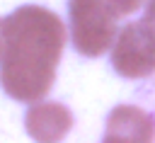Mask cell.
I'll return each mask as SVG.
<instances>
[{
	"label": "cell",
	"mask_w": 155,
	"mask_h": 143,
	"mask_svg": "<svg viewBox=\"0 0 155 143\" xmlns=\"http://www.w3.org/2000/svg\"><path fill=\"white\" fill-rule=\"evenodd\" d=\"M0 85L17 102H39L53 85L65 27L46 7L22 5L2 19Z\"/></svg>",
	"instance_id": "6da1fadb"
},
{
	"label": "cell",
	"mask_w": 155,
	"mask_h": 143,
	"mask_svg": "<svg viewBox=\"0 0 155 143\" xmlns=\"http://www.w3.org/2000/svg\"><path fill=\"white\" fill-rule=\"evenodd\" d=\"M114 15L109 0H70L73 46L85 56H99L111 41Z\"/></svg>",
	"instance_id": "7a4b0ae2"
},
{
	"label": "cell",
	"mask_w": 155,
	"mask_h": 143,
	"mask_svg": "<svg viewBox=\"0 0 155 143\" xmlns=\"http://www.w3.org/2000/svg\"><path fill=\"white\" fill-rule=\"evenodd\" d=\"M70 111L56 102H39L31 104L27 111V131L31 138L39 141H56L63 138L70 128Z\"/></svg>",
	"instance_id": "3957f363"
},
{
	"label": "cell",
	"mask_w": 155,
	"mask_h": 143,
	"mask_svg": "<svg viewBox=\"0 0 155 143\" xmlns=\"http://www.w3.org/2000/svg\"><path fill=\"white\" fill-rule=\"evenodd\" d=\"M2 48H5V36H2V19H0V58H2Z\"/></svg>",
	"instance_id": "277c9868"
}]
</instances>
